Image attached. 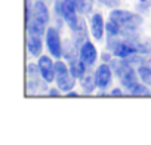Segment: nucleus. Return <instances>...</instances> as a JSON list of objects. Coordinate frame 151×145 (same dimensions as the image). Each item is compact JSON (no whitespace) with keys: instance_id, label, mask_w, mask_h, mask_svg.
Returning a JSON list of instances; mask_svg holds the SVG:
<instances>
[{"instance_id":"obj_6","label":"nucleus","mask_w":151,"mask_h":145,"mask_svg":"<svg viewBox=\"0 0 151 145\" xmlns=\"http://www.w3.org/2000/svg\"><path fill=\"white\" fill-rule=\"evenodd\" d=\"M46 46H47V50L50 52V55L53 58H61L62 55V43H61V37H59V33L55 30V28H47L46 31Z\"/></svg>"},{"instance_id":"obj_8","label":"nucleus","mask_w":151,"mask_h":145,"mask_svg":"<svg viewBox=\"0 0 151 145\" xmlns=\"http://www.w3.org/2000/svg\"><path fill=\"white\" fill-rule=\"evenodd\" d=\"M39 68H40V72L43 76V80H46L47 83L55 80V64L52 62V59L49 56H40Z\"/></svg>"},{"instance_id":"obj_18","label":"nucleus","mask_w":151,"mask_h":145,"mask_svg":"<svg viewBox=\"0 0 151 145\" xmlns=\"http://www.w3.org/2000/svg\"><path fill=\"white\" fill-rule=\"evenodd\" d=\"M59 90H61L59 88L58 89H50L49 90V96H59Z\"/></svg>"},{"instance_id":"obj_2","label":"nucleus","mask_w":151,"mask_h":145,"mask_svg":"<svg viewBox=\"0 0 151 145\" xmlns=\"http://www.w3.org/2000/svg\"><path fill=\"white\" fill-rule=\"evenodd\" d=\"M110 21L114 22L119 28H120V34L127 37L132 34H136L138 27L142 24V17L129 11H120V9H114L110 14Z\"/></svg>"},{"instance_id":"obj_1","label":"nucleus","mask_w":151,"mask_h":145,"mask_svg":"<svg viewBox=\"0 0 151 145\" xmlns=\"http://www.w3.org/2000/svg\"><path fill=\"white\" fill-rule=\"evenodd\" d=\"M55 12L68 24V27L76 34L85 33V21L77 17L79 11L71 0H55Z\"/></svg>"},{"instance_id":"obj_7","label":"nucleus","mask_w":151,"mask_h":145,"mask_svg":"<svg viewBox=\"0 0 151 145\" xmlns=\"http://www.w3.org/2000/svg\"><path fill=\"white\" fill-rule=\"evenodd\" d=\"M95 83H96V88L99 89H107L110 85H111V79H113V72H111V68L107 65V64H102L96 68L95 71Z\"/></svg>"},{"instance_id":"obj_14","label":"nucleus","mask_w":151,"mask_h":145,"mask_svg":"<svg viewBox=\"0 0 151 145\" xmlns=\"http://www.w3.org/2000/svg\"><path fill=\"white\" fill-rule=\"evenodd\" d=\"M138 74L139 79L142 80V83H145L147 86H151V68L147 65H141L138 68Z\"/></svg>"},{"instance_id":"obj_12","label":"nucleus","mask_w":151,"mask_h":145,"mask_svg":"<svg viewBox=\"0 0 151 145\" xmlns=\"http://www.w3.org/2000/svg\"><path fill=\"white\" fill-rule=\"evenodd\" d=\"M126 92L127 93H130V95H141V96H150L151 95V90L147 88V85L144 83H135V85H132L129 89H126Z\"/></svg>"},{"instance_id":"obj_4","label":"nucleus","mask_w":151,"mask_h":145,"mask_svg":"<svg viewBox=\"0 0 151 145\" xmlns=\"http://www.w3.org/2000/svg\"><path fill=\"white\" fill-rule=\"evenodd\" d=\"M55 80L58 88L62 92H70L76 85V77L71 74V71L67 68V65L61 61L55 62Z\"/></svg>"},{"instance_id":"obj_3","label":"nucleus","mask_w":151,"mask_h":145,"mask_svg":"<svg viewBox=\"0 0 151 145\" xmlns=\"http://www.w3.org/2000/svg\"><path fill=\"white\" fill-rule=\"evenodd\" d=\"M111 68L114 70L117 77L120 79L122 86H124V89H129L132 85L138 83V76L129 61H126V59L124 61H113Z\"/></svg>"},{"instance_id":"obj_19","label":"nucleus","mask_w":151,"mask_h":145,"mask_svg":"<svg viewBox=\"0 0 151 145\" xmlns=\"http://www.w3.org/2000/svg\"><path fill=\"white\" fill-rule=\"evenodd\" d=\"M123 92H122V89H113L111 90V95H122Z\"/></svg>"},{"instance_id":"obj_16","label":"nucleus","mask_w":151,"mask_h":145,"mask_svg":"<svg viewBox=\"0 0 151 145\" xmlns=\"http://www.w3.org/2000/svg\"><path fill=\"white\" fill-rule=\"evenodd\" d=\"M150 8H151V0H139V3L136 5V9L141 14H147Z\"/></svg>"},{"instance_id":"obj_11","label":"nucleus","mask_w":151,"mask_h":145,"mask_svg":"<svg viewBox=\"0 0 151 145\" xmlns=\"http://www.w3.org/2000/svg\"><path fill=\"white\" fill-rule=\"evenodd\" d=\"M42 37L40 36H34V34H28L27 37V49L30 50V53L33 56H39L42 53Z\"/></svg>"},{"instance_id":"obj_13","label":"nucleus","mask_w":151,"mask_h":145,"mask_svg":"<svg viewBox=\"0 0 151 145\" xmlns=\"http://www.w3.org/2000/svg\"><path fill=\"white\" fill-rule=\"evenodd\" d=\"M82 88H83V92L85 93H92L93 89L96 88V83H95V76L92 74H88L82 79Z\"/></svg>"},{"instance_id":"obj_5","label":"nucleus","mask_w":151,"mask_h":145,"mask_svg":"<svg viewBox=\"0 0 151 145\" xmlns=\"http://www.w3.org/2000/svg\"><path fill=\"white\" fill-rule=\"evenodd\" d=\"M65 56L68 59V64H70V71L71 74L76 77V79H83L85 77V62L80 59V55L77 56L76 50L71 47L70 49V43L65 45Z\"/></svg>"},{"instance_id":"obj_10","label":"nucleus","mask_w":151,"mask_h":145,"mask_svg":"<svg viewBox=\"0 0 151 145\" xmlns=\"http://www.w3.org/2000/svg\"><path fill=\"white\" fill-rule=\"evenodd\" d=\"M104 31H105L104 19H102L101 14H95L92 17V21H91V33L96 40H101L104 36Z\"/></svg>"},{"instance_id":"obj_9","label":"nucleus","mask_w":151,"mask_h":145,"mask_svg":"<svg viewBox=\"0 0 151 145\" xmlns=\"http://www.w3.org/2000/svg\"><path fill=\"white\" fill-rule=\"evenodd\" d=\"M80 59L85 62V65H93L95 59H96V49L91 42H85V45L80 46Z\"/></svg>"},{"instance_id":"obj_15","label":"nucleus","mask_w":151,"mask_h":145,"mask_svg":"<svg viewBox=\"0 0 151 145\" xmlns=\"http://www.w3.org/2000/svg\"><path fill=\"white\" fill-rule=\"evenodd\" d=\"M71 2L76 5L79 12H83V14H88L92 8V2L91 0H71Z\"/></svg>"},{"instance_id":"obj_20","label":"nucleus","mask_w":151,"mask_h":145,"mask_svg":"<svg viewBox=\"0 0 151 145\" xmlns=\"http://www.w3.org/2000/svg\"><path fill=\"white\" fill-rule=\"evenodd\" d=\"M145 65H147V67H150V68H151V56H150V58H148V59H147V61H145Z\"/></svg>"},{"instance_id":"obj_17","label":"nucleus","mask_w":151,"mask_h":145,"mask_svg":"<svg viewBox=\"0 0 151 145\" xmlns=\"http://www.w3.org/2000/svg\"><path fill=\"white\" fill-rule=\"evenodd\" d=\"M99 2H101L102 5L108 6V8H116V6L119 5V0H99Z\"/></svg>"}]
</instances>
